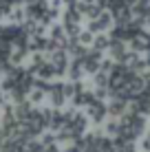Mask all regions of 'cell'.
<instances>
[{"label":"cell","instance_id":"cell-25","mask_svg":"<svg viewBox=\"0 0 150 152\" xmlns=\"http://www.w3.org/2000/svg\"><path fill=\"white\" fill-rule=\"evenodd\" d=\"M0 152H2V150H0Z\"/></svg>","mask_w":150,"mask_h":152},{"label":"cell","instance_id":"cell-16","mask_svg":"<svg viewBox=\"0 0 150 152\" xmlns=\"http://www.w3.org/2000/svg\"><path fill=\"white\" fill-rule=\"evenodd\" d=\"M93 40H95V33H93V31H82L80 33V42L82 44H86V46H93Z\"/></svg>","mask_w":150,"mask_h":152},{"label":"cell","instance_id":"cell-1","mask_svg":"<svg viewBox=\"0 0 150 152\" xmlns=\"http://www.w3.org/2000/svg\"><path fill=\"white\" fill-rule=\"evenodd\" d=\"M49 62L55 66V71H58V77L62 75H66V71H69V51L66 49H58V51H53V53L49 55Z\"/></svg>","mask_w":150,"mask_h":152},{"label":"cell","instance_id":"cell-6","mask_svg":"<svg viewBox=\"0 0 150 152\" xmlns=\"http://www.w3.org/2000/svg\"><path fill=\"white\" fill-rule=\"evenodd\" d=\"M128 108V102L124 99H110L108 102V117H121Z\"/></svg>","mask_w":150,"mask_h":152},{"label":"cell","instance_id":"cell-4","mask_svg":"<svg viewBox=\"0 0 150 152\" xmlns=\"http://www.w3.org/2000/svg\"><path fill=\"white\" fill-rule=\"evenodd\" d=\"M84 75H86L84 62H82L80 57H73V60H71V64H69V80H71V82H80Z\"/></svg>","mask_w":150,"mask_h":152},{"label":"cell","instance_id":"cell-18","mask_svg":"<svg viewBox=\"0 0 150 152\" xmlns=\"http://www.w3.org/2000/svg\"><path fill=\"white\" fill-rule=\"evenodd\" d=\"M44 152H62L55 143H49V145H44Z\"/></svg>","mask_w":150,"mask_h":152},{"label":"cell","instance_id":"cell-14","mask_svg":"<svg viewBox=\"0 0 150 152\" xmlns=\"http://www.w3.org/2000/svg\"><path fill=\"white\" fill-rule=\"evenodd\" d=\"M15 86H18V82H15L13 77H4V80L0 82V88H2V91L7 93V95H9V93H11V91H13Z\"/></svg>","mask_w":150,"mask_h":152},{"label":"cell","instance_id":"cell-17","mask_svg":"<svg viewBox=\"0 0 150 152\" xmlns=\"http://www.w3.org/2000/svg\"><path fill=\"white\" fill-rule=\"evenodd\" d=\"M86 29H89V31H93V33H104V29H102V24H100V20H89V24H86Z\"/></svg>","mask_w":150,"mask_h":152},{"label":"cell","instance_id":"cell-9","mask_svg":"<svg viewBox=\"0 0 150 152\" xmlns=\"http://www.w3.org/2000/svg\"><path fill=\"white\" fill-rule=\"evenodd\" d=\"M104 132L108 134V137H117V134L121 132V119L119 117H108V121L104 124Z\"/></svg>","mask_w":150,"mask_h":152},{"label":"cell","instance_id":"cell-7","mask_svg":"<svg viewBox=\"0 0 150 152\" xmlns=\"http://www.w3.org/2000/svg\"><path fill=\"white\" fill-rule=\"evenodd\" d=\"M66 124H69V119H66L64 110H53V117H51V130H53V132H60Z\"/></svg>","mask_w":150,"mask_h":152},{"label":"cell","instance_id":"cell-12","mask_svg":"<svg viewBox=\"0 0 150 152\" xmlns=\"http://www.w3.org/2000/svg\"><path fill=\"white\" fill-rule=\"evenodd\" d=\"M62 27H64L66 35H69L71 40H73V38H80V33H82V29H80V22H62Z\"/></svg>","mask_w":150,"mask_h":152},{"label":"cell","instance_id":"cell-11","mask_svg":"<svg viewBox=\"0 0 150 152\" xmlns=\"http://www.w3.org/2000/svg\"><path fill=\"white\" fill-rule=\"evenodd\" d=\"M89 119H91V117H86V115H82V113H75L73 121H69V124L73 126V128L82 130V132H86V126H89Z\"/></svg>","mask_w":150,"mask_h":152},{"label":"cell","instance_id":"cell-2","mask_svg":"<svg viewBox=\"0 0 150 152\" xmlns=\"http://www.w3.org/2000/svg\"><path fill=\"white\" fill-rule=\"evenodd\" d=\"M86 115L91 117L93 124H104V119L108 117V104L102 102V99H97L95 104L86 106Z\"/></svg>","mask_w":150,"mask_h":152},{"label":"cell","instance_id":"cell-22","mask_svg":"<svg viewBox=\"0 0 150 152\" xmlns=\"http://www.w3.org/2000/svg\"><path fill=\"white\" fill-rule=\"evenodd\" d=\"M82 2H95V0H82Z\"/></svg>","mask_w":150,"mask_h":152},{"label":"cell","instance_id":"cell-8","mask_svg":"<svg viewBox=\"0 0 150 152\" xmlns=\"http://www.w3.org/2000/svg\"><path fill=\"white\" fill-rule=\"evenodd\" d=\"M93 49H97V51H108V49H110V33H108V31L97 33L95 40H93Z\"/></svg>","mask_w":150,"mask_h":152},{"label":"cell","instance_id":"cell-3","mask_svg":"<svg viewBox=\"0 0 150 152\" xmlns=\"http://www.w3.org/2000/svg\"><path fill=\"white\" fill-rule=\"evenodd\" d=\"M49 99H51V106L53 108H62L66 104V93H64V82H53L51 84V91H49Z\"/></svg>","mask_w":150,"mask_h":152},{"label":"cell","instance_id":"cell-24","mask_svg":"<svg viewBox=\"0 0 150 152\" xmlns=\"http://www.w3.org/2000/svg\"><path fill=\"white\" fill-rule=\"evenodd\" d=\"M2 75H4V73H2V71H0V82H2Z\"/></svg>","mask_w":150,"mask_h":152},{"label":"cell","instance_id":"cell-21","mask_svg":"<svg viewBox=\"0 0 150 152\" xmlns=\"http://www.w3.org/2000/svg\"><path fill=\"white\" fill-rule=\"evenodd\" d=\"M141 2H143V4H150V0H141Z\"/></svg>","mask_w":150,"mask_h":152},{"label":"cell","instance_id":"cell-20","mask_svg":"<svg viewBox=\"0 0 150 152\" xmlns=\"http://www.w3.org/2000/svg\"><path fill=\"white\" fill-rule=\"evenodd\" d=\"M2 93H4V91H2V88H0V106H2V104H4V95H2Z\"/></svg>","mask_w":150,"mask_h":152},{"label":"cell","instance_id":"cell-10","mask_svg":"<svg viewBox=\"0 0 150 152\" xmlns=\"http://www.w3.org/2000/svg\"><path fill=\"white\" fill-rule=\"evenodd\" d=\"M38 77H42V80H53V77H58V71H55V66L51 64V62H46V64L42 66V69L38 71Z\"/></svg>","mask_w":150,"mask_h":152},{"label":"cell","instance_id":"cell-23","mask_svg":"<svg viewBox=\"0 0 150 152\" xmlns=\"http://www.w3.org/2000/svg\"><path fill=\"white\" fill-rule=\"evenodd\" d=\"M35 2H49V0H35Z\"/></svg>","mask_w":150,"mask_h":152},{"label":"cell","instance_id":"cell-13","mask_svg":"<svg viewBox=\"0 0 150 152\" xmlns=\"http://www.w3.org/2000/svg\"><path fill=\"white\" fill-rule=\"evenodd\" d=\"M46 95H49V93L40 91V88H33V91L29 93V99L35 104V106H38V104H42V102H44V97H46Z\"/></svg>","mask_w":150,"mask_h":152},{"label":"cell","instance_id":"cell-19","mask_svg":"<svg viewBox=\"0 0 150 152\" xmlns=\"http://www.w3.org/2000/svg\"><path fill=\"white\" fill-rule=\"evenodd\" d=\"M141 148L146 150V152H150V139H146V141H143V143H141Z\"/></svg>","mask_w":150,"mask_h":152},{"label":"cell","instance_id":"cell-5","mask_svg":"<svg viewBox=\"0 0 150 152\" xmlns=\"http://www.w3.org/2000/svg\"><path fill=\"white\" fill-rule=\"evenodd\" d=\"M130 44H132V49H135V51H148L150 49V33L139 31L135 38L130 40Z\"/></svg>","mask_w":150,"mask_h":152},{"label":"cell","instance_id":"cell-15","mask_svg":"<svg viewBox=\"0 0 150 152\" xmlns=\"http://www.w3.org/2000/svg\"><path fill=\"white\" fill-rule=\"evenodd\" d=\"M24 152H44V143H42V141L31 139L27 143V148H24Z\"/></svg>","mask_w":150,"mask_h":152}]
</instances>
